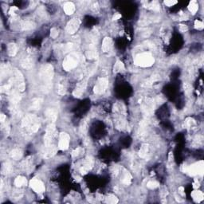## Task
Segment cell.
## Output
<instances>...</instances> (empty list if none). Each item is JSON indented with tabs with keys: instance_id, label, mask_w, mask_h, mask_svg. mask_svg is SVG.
I'll return each instance as SVG.
<instances>
[{
	"instance_id": "obj_1",
	"label": "cell",
	"mask_w": 204,
	"mask_h": 204,
	"mask_svg": "<svg viewBox=\"0 0 204 204\" xmlns=\"http://www.w3.org/2000/svg\"><path fill=\"white\" fill-rule=\"evenodd\" d=\"M54 77V67L50 64L42 66L39 72V80L42 92L48 93L52 88V81Z\"/></svg>"
},
{
	"instance_id": "obj_2",
	"label": "cell",
	"mask_w": 204,
	"mask_h": 204,
	"mask_svg": "<svg viewBox=\"0 0 204 204\" xmlns=\"http://www.w3.org/2000/svg\"><path fill=\"white\" fill-rule=\"evenodd\" d=\"M41 126V120L35 115H27L22 120V128L26 133L34 134L37 133Z\"/></svg>"
},
{
	"instance_id": "obj_3",
	"label": "cell",
	"mask_w": 204,
	"mask_h": 204,
	"mask_svg": "<svg viewBox=\"0 0 204 204\" xmlns=\"http://www.w3.org/2000/svg\"><path fill=\"white\" fill-rule=\"evenodd\" d=\"M155 63V58L150 53L144 52L139 54L134 59V64L140 67H150Z\"/></svg>"
},
{
	"instance_id": "obj_4",
	"label": "cell",
	"mask_w": 204,
	"mask_h": 204,
	"mask_svg": "<svg viewBox=\"0 0 204 204\" xmlns=\"http://www.w3.org/2000/svg\"><path fill=\"white\" fill-rule=\"evenodd\" d=\"M80 60H81V58H80L79 54L76 53H70L64 59L63 65H62L63 69L66 71H69V70L75 69L80 63Z\"/></svg>"
},
{
	"instance_id": "obj_5",
	"label": "cell",
	"mask_w": 204,
	"mask_h": 204,
	"mask_svg": "<svg viewBox=\"0 0 204 204\" xmlns=\"http://www.w3.org/2000/svg\"><path fill=\"white\" fill-rule=\"evenodd\" d=\"M10 81L13 83V85L18 89L19 92H23L25 90L26 85L25 82H24V78L22 73L18 69H15L13 72V76H11V78Z\"/></svg>"
},
{
	"instance_id": "obj_6",
	"label": "cell",
	"mask_w": 204,
	"mask_h": 204,
	"mask_svg": "<svg viewBox=\"0 0 204 204\" xmlns=\"http://www.w3.org/2000/svg\"><path fill=\"white\" fill-rule=\"evenodd\" d=\"M184 171L188 174L189 176H196V175L203 176V161H199L198 163L191 164V165L188 166V167H185Z\"/></svg>"
},
{
	"instance_id": "obj_7",
	"label": "cell",
	"mask_w": 204,
	"mask_h": 204,
	"mask_svg": "<svg viewBox=\"0 0 204 204\" xmlns=\"http://www.w3.org/2000/svg\"><path fill=\"white\" fill-rule=\"evenodd\" d=\"M56 136V128L54 124H49L46 129V134L44 136V144L50 145L54 144L53 141Z\"/></svg>"
},
{
	"instance_id": "obj_8",
	"label": "cell",
	"mask_w": 204,
	"mask_h": 204,
	"mask_svg": "<svg viewBox=\"0 0 204 204\" xmlns=\"http://www.w3.org/2000/svg\"><path fill=\"white\" fill-rule=\"evenodd\" d=\"M108 86H109V80L105 77H100L94 85L93 92L97 95L103 94L106 91Z\"/></svg>"
},
{
	"instance_id": "obj_9",
	"label": "cell",
	"mask_w": 204,
	"mask_h": 204,
	"mask_svg": "<svg viewBox=\"0 0 204 204\" xmlns=\"http://www.w3.org/2000/svg\"><path fill=\"white\" fill-rule=\"evenodd\" d=\"M70 136L66 133H61L59 135L58 148L61 151L67 150L69 148Z\"/></svg>"
},
{
	"instance_id": "obj_10",
	"label": "cell",
	"mask_w": 204,
	"mask_h": 204,
	"mask_svg": "<svg viewBox=\"0 0 204 204\" xmlns=\"http://www.w3.org/2000/svg\"><path fill=\"white\" fill-rule=\"evenodd\" d=\"M80 25H81V20L79 18H73L67 23L66 28V32L69 34H73L77 31L80 27Z\"/></svg>"
},
{
	"instance_id": "obj_11",
	"label": "cell",
	"mask_w": 204,
	"mask_h": 204,
	"mask_svg": "<svg viewBox=\"0 0 204 204\" xmlns=\"http://www.w3.org/2000/svg\"><path fill=\"white\" fill-rule=\"evenodd\" d=\"M30 187L37 193H42L46 190L44 184L38 179H32L30 181Z\"/></svg>"
},
{
	"instance_id": "obj_12",
	"label": "cell",
	"mask_w": 204,
	"mask_h": 204,
	"mask_svg": "<svg viewBox=\"0 0 204 204\" xmlns=\"http://www.w3.org/2000/svg\"><path fill=\"white\" fill-rule=\"evenodd\" d=\"M57 152V147L54 144L45 145L43 149L42 150V156L43 158L49 159L53 157Z\"/></svg>"
},
{
	"instance_id": "obj_13",
	"label": "cell",
	"mask_w": 204,
	"mask_h": 204,
	"mask_svg": "<svg viewBox=\"0 0 204 204\" xmlns=\"http://www.w3.org/2000/svg\"><path fill=\"white\" fill-rule=\"evenodd\" d=\"M87 78L85 79H82L81 82L76 85V88L74 89V91L73 92V94L75 97H81L82 94L84 93L85 90L86 89L87 86Z\"/></svg>"
},
{
	"instance_id": "obj_14",
	"label": "cell",
	"mask_w": 204,
	"mask_h": 204,
	"mask_svg": "<svg viewBox=\"0 0 204 204\" xmlns=\"http://www.w3.org/2000/svg\"><path fill=\"white\" fill-rule=\"evenodd\" d=\"M93 166V160L91 156H87V158L85 159L84 164L82 168H80V172L82 175H85L89 172L92 169Z\"/></svg>"
},
{
	"instance_id": "obj_15",
	"label": "cell",
	"mask_w": 204,
	"mask_h": 204,
	"mask_svg": "<svg viewBox=\"0 0 204 204\" xmlns=\"http://www.w3.org/2000/svg\"><path fill=\"white\" fill-rule=\"evenodd\" d=\"M46 120H48L50 124H54L58 118V111L55 109H48L45 112Z\"/></svg>"
},
{
	"instance_id": "obj_16",
	"label": "cell",
	"mask_w": 204,
	"mask_h": 204,
	"mask_svg": "<svg viewBox=\"0 0 204 204\" xmlns=\"http://www.w3.org/2000/svg\"><path fill=\"white\" fill-rule=\"evenodd\" d=\"M142 109L146 115H149L152 112L154 109V101L152 99L147 98V99L144 101L143 106H142Z\"/></svg>"
},
{
	"instance_id": "obj_17",
	"label": "cell",
	"mask_w": 204,
	"mask_h": 204,
	"mask_svg": "<svg viewBox=\"0 0 204 204\" xmlns=\"http://www.w3.org/2000/svg\"><path fill=\"white\" fill-rule=\"evenodd\" d=\"M67 91V81L66 78L61 77L58 84V93L59 95H65Z\"/></svg>"
},
{
	"instance_id": "obj_18",
	"label": "cell",
	"mask_w": 204,
	"mask_h": 204,
	"mask_svg": "<svg viewBox=\"0 0 204 204\" xmlns=\"http://www.w3.org/2000/svg\"><path fill=\"white\" fill-rule=\"evenodd\" d=\"M112 47V38H109V37H105L103 40V42H102V46L101 50L103 52H109V51L111 50V49Z\"/></svg>"
},
{
	"instance_id": "obj_19",
	"label": "cell",
	"mask_w": 204,
	"mask_h": 204,
	"mask_svg": "<svg viewBox=\"0 0 204 204\" xmlns=\"http://www.w3.org/2000/svg\"><path fill=\"white\" fill-rule=\"evenodd\" d=\"M34 60L31 57H26V58H24L21 61V65L23 68L26 69H31L32 67L34 66Z\"/></svg>"
},
{
	"instance_id": "obj_20",
	"label": "cell",
	"mask_w": 204,
	"mask_h": 204,
	"mask_svg": "<svg viewBox=\"0 0 204 204\" xmlns=\"http://www.w3.org/2000/svg\"><path fill=\"white\" fill-rule=\"evenodd\" d=\"M63 10L66 15H73V14L75 12L76 7H75V5H74L73 3H71V2H67V3H66L64 4Z\"/></svg>"
},
{
	"instance_id": "obj_21",
	"label": "cell",
	"mask_w": 204,
	"mask_h": 204,
	"mask_svg": "<svg viewBox=\"0 0 204 204\" xmlns=\"http://www.w3.org/2000/svg\"><path fill=\"white\" fill-rule=\"evenodd\" d=\"M35 27V23L32 21H23L21 23V29L22 31H31Z\"/></svg>"
},
{
	"instance_id": "obj_22",
	"label": "cell",
	"mask_w": 204,
	"mask_h": 204,
	"mask_svg": "<svg viewBox=\"0 0 204 204\" xmlns=\"http://www.w3.org/2000/svg\"><path fill=\"white\" fill-rule=\"evenodd\" d=\"M10 158L14 160H19L20 159H22L23 157V152L20 150V149H18V148H15V149H13L10 153Z\"/></svg>"
},
{
	"instance_id": "obj_23",
	"label": "cell",
	"mask_w": 204,
	"mask_h": 204,
	"mask_svg": "<svg viewBox=\"0 0 204 204\" xmlns=\"http://www.w3.org/2000/svg\"><path fill=\"white\" fill-rule=\"evenodd\" d=\"M42 99L41 98H34L32 100L31 105V109L32 110H38L40 109L42 105Z\"/></svg>"
},
{
	"instance_id": "obj_24",
	"label": "cell",
	"mask_w": 204,
	"mask_h": 204,
	"mask_svg": "<svg viewBox=\"0 0 204 204\" xmlns=\"http://www.w3.org/2000/svg\"><path fill=\"white\" fill-rule=\"evenodd\" d=\"M191 197L193 198L195 202L196 203H200L203 200L204 195L203 193L200 191H194L191 193Z\"/></svg>"
},
{
	"instance_id": "obj_25",
	"label": "cell",
	"mask_w": 204,
	"mask_h": 204,
	"mask_svg": "<svg viewBox=\"0 0 204 204\" xmlns=\"http://www.w3.org/2000/svg\"><path fill=\"white\" fill-rule=\"evenodd\" d=\"M7 52L8 54L11 57L15 56L17 52H18V46L15 43H10L7 46Z\"/></svg>"
},
{
	"instance_id": "obj_26",
	"label": "cell",
	"mask_w": 204,
	"mask_h": 204,
	"mask_svg": "<svg viewBox=\"0 0 204 204\" xmlns=\"http://www.w3.org/2000/svg\"><path fill=\"white\" fill-rule=\"evenodd\" d=\"M27 184V180L25 177L23 176H18L15 180V185L17 187H21L26 186Z\"/></svg>"
},
{
	"instance_id": "obj_27",
	"label": "cell",
	"mask_w": 204,
	"mask_h": 204,
	"mask_svg": "<svg viewBox=\"0 0 204 204\" xmlns=\"http://www.w3.org/2000/svg\"><path fill=\"white\" fill-rule=\"evenodd\" d=\"M188 10L192 15H195L198 11V10H199V4H198V3L195 0H193V1H191V3H189Z\"/></svg>"
},
{
	"instance_id": "obj_28",
	"label": "cell",
	"mask_w": 204,
	"mask_h": 204,
	"mask_svg": "<svg viewBox=\"0 0 204 204\" xmlns=\"http://www.w3.org/2000/svg\"><path fill=\"white\" fill-rule=\"evenodd\" d=\"M14 85H13V83L10 81H9V82H8L7 84L4 85H3V86L1 87V89H0V90H1V93H10L12 92V86Z\"/></svg>"
},
{
	"instance_id": "obj_29",
	"label": "cell",
	"mask_w": 204,
	"mask_h": 204,
	"mask_svg": "<svg viewBox=\"0 0 204 204\" xmlns=\"http://www.w3.org/2000/svg\"><path fill=\"white\" fill-rule=\"evenodd\" d=\"M87 57L89 58V59L96 58L97 57V49L95 48L94 46H90L89 49V50L87 51Z\"/></svg>"
},
{
	"instance_id": "obj_30",
	"label": "cell",
	"mask_w": 204,
	"mask_h": 204,
	"mask_svg": "<svg viewBox=\"0 0 204 204\" xmlns=\"http://www.w3.org/2000/svg\"><path fill=\"white\" fill-rule=\"evenodd\" d=\"M148 152H149V147L147 144H143L142 147L140 148V150L139 152V155H140V157L142 158H144L147 156V155L148 154Z\"/></svg>"
},
{
	"instance_id": "obj_31",
	"label": "cell",
	"mask_w": 204,
	"mask_h": 204,
	"mask_svg": "<svg viewBox=\"0 0 204 204\" xmlns=\"http://www.w3.org/2000/svg\"><path fill=\"white\" fill-rule=\"evenodd\" d=\"M131 181H132V176L128 172L125 171V173L124 174L122 177V179H121V182L125 185H129L131 184Z\"/></svg>"
},
{
	"instance_id": "obj_32",
	"label": "cell",
	"mask_w": 204,
	"mask_h": 204,
	"mask_svg": "<svg viewBox=\"0 0 204 204\" xmlns=\"http://www.w3.org/2000/svg\"><path fill=\"white\" fill-rule=\"evenodd\" d=\"M123 70H125V66H124V64H123L122 61H120L118 60V61L116 62V64H115L114 68H113V71H114V73H118V72L123 71Z\"/></svg>"
},
{
	"instance_id": "obj_33",
	"label": "cell",
	"mask_w": 204,
	"mask_h": 204,
	"mask_svg": "<svg viewBox=\"0 0 204 204\" xmlns=\"http://www.w3.org/2000/svg\"><path fill=\"white\" fill-rule=\"evenodd\" d=\"M10 72H11V69H10V66L9 65H3V66H2L1 74H2L3 77H4L5 76H7Z\"/></svg>"
},
{
	"instance_id": "obj_34",
	"label": "cell",
	"mask_w": 204,
	"mask_h": 204,
	"mask_svg": "<svg viewBox=\"0 0 204 204\" xmlns=\"http://www.w3.org/2000/svg\"><path fill=\"white\" fill-rule=\"evenodd\" d=\"M203 137L202 136H198L194 139L193 145L195 147H200V146L203 145Z\"/></svg>"
},
{
	"instance_id": "obj_35",
	"label": "cell",
	"mask_w": 204,
	"mask_h": 204,
	"mask_svg": "<svg viewBox=\"0 0 204 204\" xmlns=\"http://www.w3.org/2000/svg\"><path fill=\"white\" fill-rule=\"evenodd\" d=\"M186 125L189 128H194L196 126V122L193 118L188 117L186 119Z\"/></svg>"
},
{
	"instance_id": "obj_36",
	"label": "cell",
	"mask_w": 204,
	"mask_h": 204,
	"mask_svg": "<svg viewBox=\"0 0 204 204\" xmlns=\"http://www.w3.org/2000/svg\"><path fill=\"white\" fill-rule=\"evenodd\" d=\"M148 8H149V9H151V10H155V11H159V10H160V5L159 4L158 2L154 1V2L151 3L150 4L148 5Z\"/></svg>"
},
{
	"instance_id": "obj_37",
	"label": "cell",
	"mask_w": 204,
	"mask_h": 204,
	"mask_svg": "<svg viewBox=\"0 0 204 204\" xmlns=\"http://www.w3.org/2000/svg\"><path fill=\"white\" fill-rule=\"evenodd\" d=\"M2 171H3V174H9L12 171V166L10 165V163H6L3 166V168H2Z\"/></svg>"
},
{
	"instance_id": "obj_38",
	"label": "cell",
	"mask_w": 204,
	"mask_h": 204,
	"mask_svg": "<svg viewBox=\"0 0 204 204\" xmlns=\"http://www.w3.org/2000/svg\"><path fill=\"white\" fill-rule=\"evenodd\" d=\"M87 127H88V121L85 120H82V125L80 126V132L82 134H85L87 131Z\"/></svg>"
},
{
	"instance_id": "obj_39",
	"label": "cell",
	"mask_w": 204,
	"mask_h": 204,
	"mask_svg": "<svg viewBox=\"0 0 204 204\" xmlns=\"http://www.w3.org/2000/svg\"><path fill=\"white\" fill-rule=\"evenodd\" d=\"M106 202L109 203H117L118 199L115 196V195H109L106 198Z\"/></svg>"
},
{
	"instance_id": "obj_40",
	"label": "cell",
	"mask_w": 204,
	"mask_h": 204,
	"mask_svg": "<svg viewBox=\"0 0 204 204\" xmlns=\"http://www.w3.org/2000/svg\"><path fill=\"white\" fill-rule=\"evenodd\" d=\"M31 160H26L25 161H23L22 164H21V167L23 170H26V171H29V168H31Z\"/></svg>"
},
{
	"instance_id": "obj_41",
	"label": "cell",
	"mask_w": 204,
	"mask_h": 204,
	"mask_svg": "<svg viewBox=\"0 0 204 204\" xmlns=\"http://www.w3.org/2000/svg\"><path fill=\"white\" fill-rule=\"evenodd\" d=\"M160 186V184L156 181H149L147 184V187L150 189H156Z\"/></svg>"
},
{
	"instance_id": "obj_42",
	"label": "cell",
	"mask_w": 204,
	"mask_h": 204,
	"mask_svg": "<svg viewBox=\"0 0 204 204\" xmlns=\"http://www.w3.org/2000/svg\"><path fill=\"white\" fill-rule=\"evenodd\" d=\"M82 152H83V149H82V148H76L75 150L73 151V152H72V156H73V157H77V156H79Z\"/></svg>"
},
{
	"instance_id": "obj_43",
	"label": "cell",
	"mask_w": 204,
	"mask_h": 204,
	"mask_svg": "<svg viewBox=\"0 0 204 204\" xmlns=\"http://www.w3.org/2000/svg\"><path fill=\"white\" fill-rule=\"evenodd\" d=\"M195 29H197V30H199V31H200V30H203L204 27L203 23L200 20H195Z\"/></svg>"
},
{
	"instance_id": "obj_44",
	"label": "cell",
	"mask_w": 204,
	"mask_h": 204,
	"mask_svg": "<svg viewBox=\"0 0 204 204\" xmlns=\"http://www.w3.org/2000/svg\"><path fill=\"white\" fill-rule=\"evenodd\" d=\"M90 8L92 9L94 12H98L99 11V5L97 2H93L92 3V4L90 5Z\"/></svg>"
},
{
	"instance_id": "obj_45",
	"label": "cell",
	"mask_w": 204,
	"mask_h": 204,
	"mask_svg": "<svg viewBox=\"0 0 204 204\" xmlns=\"http://www.w3.org/2000/svg\"><path fill=\"white\" fill-rule=\"evenodd\" d=\"M177 3L178 2L176 1V0H167V1H164V4L167 7H172V6L176 5Z\"/></svg>"
},
{
	"instance_id": "obj_46",
	"label": "cell",
	"mask_w": 204,
	"mask_h": 204,
	"mask_svg": "<svg viewBox=\"0 0 204 204\" xmlns=\"http://www.w3.org/2000/svg\"><path fill=\"white\" fill-rule=\"evenodd\" d=\"M58 30H57L56 28L51 29V31H50L51 37H52L53 38H56L57 37H58Z\"/></svg>"
},
{
	"instance_id": "obj_47",
	"label": "cell",
	"mask_w": 204,
	"mask_h": 204,
	"mask_svg": "<svg viewBox=\"0 0 204 204\" xmlns=\"http://www.w3.org/2000/svg\"><path fill=\"white\" fill-rule=\"evenodd\" d=\"M184 90H185V92L187 93H189L191 92V90H192V88H191V86L189 84H187V83H186V84H184Z\"/></svg>"
},
{
	"instance_id": "obj_48",
	"label": "cell",
	"mask_w": 204,
	"mask_h": 204,
	"mask_svg": "<svg viewBox=\"0 0 204 204\" xmlns=\"http://www.w3.org/2000/svg\"><path fill=\"white\" fill-rule=\"evenodd\" d=\"M188 30V27H187V26L186 25H184V24H181V25H179V31H181V32H186Z\"/></svg>"
},
{
	"instance_id": "obj_49",
	"label": "cell",
	"mask_w": 204,
	"mask_h": 204,
	"mask_svg": "<svg viewBox=\"0 0 204 204\" xmlns=\"http://www.w3.org/2000/svg\"><path fill=\"white\" fill-rule=\"evenodd\" d=\"M16 10H18V8L16 7H11L10 10H9V14L11 15H14L15 14Z\"/></svg>"
},
{
	"instance_id": "obj_50",
	"label": "cell",
	"mask_w": 204,
	"mask_h": 204,
	"mask_svg": "<svg viewBox=\"0 0 204 204\" xmlns=\"http://www.w3.org/2000/svg\"><path fill=\"white\" fill-rule=\"evenodd\" d=\"M120 18H121V15L119 13H116L112 17V20H117V19H120Z\"/></svg>"
},
{
	"instance_id": "obj_51",
	"label": "cell",
	"mask_w": 204,
	"mask_h": 204,
	"mask_svg": "<svg viewBox=\"0 0 204 204\" xmlns=\"http://www.w3.org/2000/svg\"><path fill=\"white\" fill-rule=\"evenodd\" d=\"M0 121H1V124H3L5 121H7V117H6L5 115L1 114V116H0Z\"/></svg>"
},
{
	"instance_id": "obj_52",
	"label": "cell",
	"mask_w": 204,
	"mask_h": 204,
	"mask_svg": "<svg viewBox=\"0 0 204 204\" xmlns=\"http://www.w3.org/2000/svg\"><path fill=\"white\" fill-rule=\"evenodd\" d=\"M179 193H180L181 195H184V187H180L179 188Z\"/></svg>"
},
{
	"instance_id": "obj_53",
	"label": "cell",
	"mask_w": 204,
	"mask_h": 204,
	"mask_svg": "<svg viewBox=\"0 0 204 204\" xmlns=\"http://www.w3.org/2000/svg\"><path fill=\"white\" fill-rule=\"evenodd\" d=\"M199 187V183L198 182V183H195V184H194V187L195 188H197V187Z\"/></svg>"
}]
</instances>
